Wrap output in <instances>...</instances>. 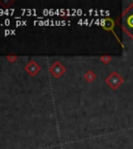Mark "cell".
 <instances>
[{
  "label": "cell",
  "mask_w": 133,
  "mask_h": 149,
  "mask_svg": "<svg viewBox=\"0 0 133 149\" xmlns=\"http://www.w3.org/2000/svg\"><path fill=\"white\" fill-rule=\"evenodd\" d=\"M125 30L129 34L133 35V6L127 9V12L124 15V20H123Z\"/></svg>",
  "instance_id": "cell-1"
}]
</instances>
